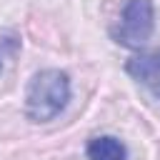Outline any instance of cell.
Segmentation results:
<instances>
[{"mask_svg":"<svg viewBox=\"0 0 160 160\" xmlns=\"http://www.w3.org/2000/svg\"><path fill=\"white\" fill-rule=\"evenodd\" d=\"M0 72H2V60H0Z\"/></svg>","mask_w":160,"mask_h":160,"instance_id":"5b68a950","label":"cell"},{"mask_svg":"<svg viewBox=\"0 0 160 160\" xmlns=\"http://www.w3.org/2000/svg\"><path fill=\"white\" fill-rule=\"evenodd\" d=\"M155 30V5L152 0H128L118 22L110 28V38L128 48L140 50Z\"/></svg>","mask_w":160,"mask_h":160,"instance_id":"7a4b0ae2","label":"cell"},{"mask_svg":"<svg viewBox=\"0 0 160 160\" xmlns=\"http://www.w3.org/2000/svg\"><path fill=\"white\" fill-rule=\"evenodd\" d=\"M125 72L140 82L152 98L160 100V50L155 52H140L125 62Z\"/></svg>","mask_w":160,"mask_h":160,"instance_id":"3957f363","label":"cell"},{"mask_svg":"<svg viewBox=\"0 0 160 160\" xmlns=\"http://www.w3.org/2000/svg\"><path fill=\"white\" fill-rule=\"evenodd\" d=\"M70 75L58 68L38 70L25 88V118L35 125L55 120L70 102Z\"/></svg>","mask_w":160,"mask_h":160,"instance_id":"6da1fadb","label":"cell"},{"mask_svg":"<svg viewBox=\"0 0 160 160\" xmlns=\"http://www.w3.org/2000/svg\"><path fill=\"white\" fill-rule=\"evenodd\" d=\"M88 160H128V148L115 135H98L85 148Z\"/></svg>","mask_w":160,"mask_h":160,"instance_id":"277c9868","label":"cell"}]
</instances>
